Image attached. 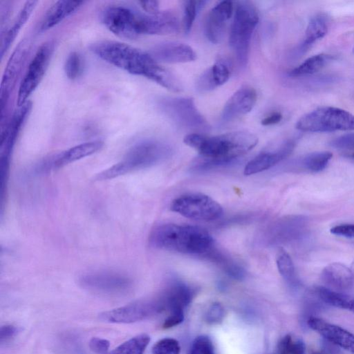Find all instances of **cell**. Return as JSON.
Masks as SVG:
<instances>
[{
    "instance_id": "obj_1",
    "label": "cell",
    "mask_w": 354,
    "mask_h": 354,
    "mask_svg": "<svg viewBox=\"0 0 354 354\" xmlns=\"http://www.w3.org/2000/svg\"><path fill=\"white\" fill-rule=\"evenodd\" d=\"M91 50L104 62L129 73L145 77L167 90H174L178 78L158 64L153 57L139 48L116 41L92 44Z\"/></svg>"
},
{
    "instance_id": "obj_2",
    "label": "cell",
    "mask_w": 354,
    "mask_h": 354,
    "mask_svg": "<svg viewBox=\"0 0 354 354\" xmlns=\"http://www.w3.org/2000/svg\"><path fill=\"white\" fill-rule=\"evenodd\" d=\"M183 142L196 149L200 158L194 165L196 169H207L230 164L252 150L257 144V137L248 131H237L214 136L191 133Z\"/></svg>"
},
{
    "instance_id": "obj_3",
    "label": "cell",
    "mask_w": 354,
    "mask_h": 354,
    "mask_svg": "<svg viewBox=\"0 0 354 354\" xmlns=\"http://www.w3.org/2000/svg\"><path fill=\"white\" fill-rule=\"evenodd\" d=\"M149 241L156 248L202 257L214 246L213 238L205 229L174 223L156 227L151 231Z\"/></svg>"
},
{
    "instance_id": "obj_4",
    "label": "cell",
    "mask_w": 354,
    "mask_h": 354,
    "mask_svg": "<svg viewBox=\"0 0 354 354\" xmlns=\"http://www.w3.org/2000/svg\"><path fill=\"white\" fill-rule=\"evenodd\" d=\"M171 147L162 141L145 140L133 145L123 158L97 174L99 180L113 179L130 172L147 168L168 158Z\"/></svg>"
},
{
    "instance_id": "obj_5",
    "label": "cell",
    "mask_w": 354,
    "mask_h": 354,
    "mask_svg": "<svg viewBox=\"0 0 354 354\" xmlns=\"http://www.w3.org/2000/svg\"><path fill=\"white\" fill-rule=\"evenodd\" d=\"M258 22V11L252 3L248 1L236 2L229 44L241 67H245L248 64L250 41Z\"/></svg>"
},
{
    "instance_id": "obj_6",
    "label": "cell",
    "mask_w": 354,
    "mask_h": 354,
    "mask_svg": "<svg viewBox=\"0 0 354 354\" xmlns=\"http://www.w3.org/2000/svg\"><path fill=\"white\" fill-rule=\"evenodd\" d=\"M296 128L305 132L354 131V115L337 107L320 106L301 116Z\"/></svg>"
},
{
    "instance_id": "obj_7",
    "label": "cell",
    "mask_w": 354,
    "mask_h": 354,
    "mask_svg": "<svg viewBox=\"0 0 354 354\" xmlns=\"http://www.w3.org/2000/svg\"><path fill=\"white\" fill-rule=\"evenodd\" d=\"M160 111L178 126L197 131L209 130V125L191 97H162L158 100Z\"/></svg>"
},
{
    "instance_id": "obj_8",
    "label": "cell",
    "mask_w": 354,
    "mask_h": 354,
    "mask_svg": "<svg viewBox=\"0 0 354 354\" xmlns=\"http://www.w3.org/2000/svg\"><path fill=\"white\" fill-rule=\"evenodd\" d=\"M170 208L184 217L199 221H213L223 214L221 205L210 196L190 193L174 199Z\"/></svg>"
},
{
    "instance_id": "obj_9",
    "label": "cell",
    "mask_w": 354,
    "mask_h": 354,
    "mask_svg": "<svg viewBox=\"0 0 354 354\" xmlns=\"http://www.w3.org/2000/svg\"><path fill=\"white\" fill-rule=\"evenodd\" d=\"M53 44L45 42L37 50L21 80L17 93V106H21L37 87L47 69L53 52Z\"/></svg>"
},
{
    "instance_id": "obj_10",
    "label": "cell",
    "mask_w": 354,
    "mask_h": 354,
    "mask_svg": "<svg viewBox=\"0 0 354 354\" xmlns=\"http://www.w3.org/2000/svg\"><path fill=\"white\" fill-rule=\"evenodd\" d=\"M164 310V305L159 297L156 299L138 301L105 311L99 317L109 323L131 324L148 319Z\"/></svg>"
},
{
    "instance_id": "obj_11",
    "label": "cell",
    "mask_w": 354,
    "mask_h": 354,
    "mask_svg": "<svg viewBox=\"0 0 354 354\" xmlns=\"http://www.w3.org/2000/svg\"><path fill=\"white\" fill-rule=\"evenodd\" d=\"M80 285L97 293L117 295L127 292L132 286L131 279L121 273L111 271H97L83 274Z\"/></svg>"
},
{
    "instance_id": "obj_12",
    "label": "cell",
    "mask_w": 354,
    "mask_h": 354,
    "mask_svg": "<svg viewBox=\"0 0 354 354\" xmlns=\"http://www.w3.org/2000/svg\"><path fill=\"white\" fill-rule=\"evenodd\" d=\"M140 12L124 6H111L102 14L104 26L114 35L124 39H135L140 34Z\"/></svg>"
},
{
    "instance_id": "obj_13",
    "label": "cell",
    "mask_w": 354,
    "mask_h": 354,
    "mask_svg": "<svg viewBox=\"0 0 354 354\" xmlns=\"http://www.w3.org/2000/svg\"><path fill=\"white\" fill-rule=\"evenodd\" d=\"M31 109L28 102L14 113L11 120L1 131V176H6L9 167L10 157L22 125Z\"/></svg>"
},
{
    "instance_id": "obj_14",
    "label": "cell",
    "mask_w": 354,
    "mask_h": 354,
    "mask_svg": "<svg viewBox=\"0 0 354 354\" xmlns=\"http://www.w3.org/2000/svg\"><path fill=\"white\" fill-rule=\"evenodd\" d=\"M30 48V40L28 38L24 39L14 50L6 64L1 84V115L6 111L10 91L15 85Z\"/></svg>"
},
{
    "instance_id": "obj_15",
    "label": "cell",
    "mask_w": 354,
    "mask_h": 354,
    "mask_svg": "<svg viewBox=\"0 0 354 354\" xmlns=\"http://www.w3.org/2000/svg\"><path fill=\"white\" fill-rule=\"evenodd\" d=\"M179 21L171 11H160L154 15H140V35H171L179 31Z\"/></svg>"
},
{
    "instance_id": "obj_16",
    "label": "cell",
    "mask_w": 354,
    "mask_h": 354,
    "mask_svg": "<svg viewBox=\"0 0 354 354\" xmlns=\"http://www.w3.org/2000/svg\"><path fill=\"white\" fill-rule=\"evenodd\" d=\"M234 10V6L231 1H222L212 8L205 26V35L209 41L218 44L222 40L227 21Z\"/></svg>"
},
{
    "instance_id": "obj_17",
    "label": "cell",
    "mask_w": 354,
    "mask_h": 354,
    "mask_svg": "<svg viewBox=\"0 0 354 354\" xmlns=\"http://www.w3.org/2000/svg\"><path fill=\"white\" fill-rule=\"evenodd\" d=\"M307 322L311 329L326 339L354 354V334L341 326L316 317H309Z\"/></svg>"
},
{
    "instance_id": "obj_18",
    "label": "cell",
    "mask_w": 354,
    "mask_h": 354,
    "mask_svg": "<svg viewBox=\"0 0 354 354\" xmlns=\"http://www.w3.org/2000/svg\"><path fill=\"white\" fill-rule=\"evenodd\" d=\"M257 99V94L253 88L248 86L240 88L224 105L221 120L225 122L248 113L254 108Z\"/></svg>"
},
{
    "instance_id": "obj_19",
    "label": "cell",
    "mask_w": 354,
    "mask_h": 354,
    "mask_svg": "<svg viewBox=\"0 0 354 354\" xmlns=\"http://www.w3.org/2000/svg\"><path fill=\"white\" fill-rule=\"evenodd\" d=\"M306 219L299 216L280 219L268 230L267 237L270 243H283L298 239L304 233Z\"/></svg>"
},
{
    "instance_id": "obj_20",
    "label": "cell",
    "mask_w": 354,
    "mask_h": 354,
    "mask_svg": "<svg viewBox=\"0 0 354 354\" xmlns=\"http://www.w3.org/2000/svg\"><path fill=\"white\" fill-rule=\"evenodd\" d=\"M150 55L156 61L167 64L186 63L196 58V54L191 46L177 41L159 44L152 48Z\"/></svg>"
},
{
    "instance_id": "obj_21",
    "label": "cell",
    "mask_w": 354,
    "mask_h": 354,
    "mask_svg": "<svg viewBox=\"0 0 354 354\" xmlns=\"http://www.w3.org/2000/svg\"><path fill=\"white\" fill-rule=\"evenodd\" d=\"M321 278L326 288L341 293L350 290L354 283V274L351 268L338 262L324 267Z\"/></svg>"
},
{
    "instance_id": "obj_22",
    "label": "cell",
    "mask_w": 354,
    "mask_h": 354,
    "mask_svg": "<svg viewBox=\"0 0 354 354\" xmlns=\"http://www.w3.org/2000/svg\"><path fill=\"white\" fill-rule=\"evenodd\" d=\"M295 142L289 140L273 151H264L248 162L244 168L245 175L258 174L273 167L286 158L293 150Z\"/></svg>"
},
{
    "instance_id": "obj_23",
    "label": "cell",
    "mask_w": 354,
    "mask_h": 354,
    "mask_svg": "<svg viewBox=\"0 0 354 354\" xmlns=\"http://www.w3.org/2000/svg\"><path fill=\"white\" fill-rule=\"evenodd\" d=\"M194 297L193 290L186 283L180 281L171 283L160 297L165 309L184 310L191 303Z\"/></svg>"
},
{
    "instance_id": "obj_24",
    "label": "cell",
    "mask_w": 354,
    "mask_h": 354,
    "mask_svg": "<svg viewBox=\"0 0 354 354\" xmlns=\"http://www.w3.org/2000/svg\"><path fill=\"white\" fill-rule=\"evenodd\" d=\"M102 147L103 142L100 140L90 141L75 145L56 155L48 165L52 169L62 167L96 153Z\"/></svg>"
},
{
    "instance_id": "obj_25",
    "label": "cell",
    "mask_w": 354,
    "mask_h": 354,
    "mask_svg": "<svg viewBox=\"0 0 354 354\" xmlns=\"http://www.w3.org/2000/svg\"><path fill=\"white\" fill-rule=\"evenodd\" d=\"M230 76L229 66L223 61L216 62L196 80V87L201 92L209 91L224 84Z\"/></svg>"
},
{
    "instance_id": "obj_26",
    "label": "cell",
    "mask_w": 354,
    "mask_h": 354,
    "mask_svg": "<svg viewBox=\"0 0 354 354\" xmlns=\"http://www.w3.org/2000/svg\"><path fill=\"white\" fill-rule=\"evenodd\" d=\"M82 1H58L52 5L44 15L40 24V31H46L62 22L82 6Z\"/></svg>"
},
{
    "instance_id": "obj_27",
    "label": "cell",
    "mask_w": 354,
    "mask_h": 354,
    "mask_svg": "<svg viewBox=\"0 0 354 354\" xmlns=\"http://www.w3.org/2000/svg\"><path fill=\"white\" fill-rule=\"evenodd\" d=\"M37 3L36 1H26L17 16L12 26L2 37L0 53L1 58L15 39L21 28L30 18Z\"/></svg>"
},
{
    "instance_id": "obj_28",
    "label": "cell",
    "mask_w": 354,
    "mask_h": 354,
    "mask_svg": "<svg viewBox=\"0 0 354 354\" xmlns=\"http://www.w3.org/2000/svg\"><path fill=\"white\" fill-rule=\"evenodd\" d=\"M203 257L216 264L229 277L241 280L244 278L245 272L238 263L218 250L215 245Z\"/></svg>"
},
{
    "instance_id": "obj_29",
    "label": "cell",
    "mask_w": 354,
    "mask_h": 354,
    "mask_svg": "<svg viewBox=\"0 0 354 354\" xmlns=\"http://www.w3.org/2000/svg\"><path fill=\"white\" fill-rule=\"evenodd\" d=\"M328 30V17L323 14L316 15L307 25L302 46L307 48L316 41L323 38L326 35Z\"/></svg>"
},
{
    "instance_id": "obj_30",
    "label": "cell",
    "mask_w": 354,
    "mask_h": 354,
    "mask_svg": "<svg viewBox=\"0 0 354 354\" xmlns=\"http://www.w3.org/2000/svg\"><path fill=\"white\" fill-rule=\"evenodd\" d=\"M331 59L333 56L326 54L313 55L289 72L292 77H301L314 74L322 70Z\"/></svg>"
},
{
    "instance_id": "obj_31",
    "label": "cell",
    "mask_w": 354,
    "mask_h": 354,
    "mask_svg": "<svg viewBox=\"0 0 354 354\" xmlns=\"http://www.w3.org/2000/svg\"><path fill=\"white\" fill-rule=\"evenodd\" d=\"M315 292L325 303L337 308L350 310L354 313V299H350L341 292L324 286L317 287Z\"/></svg>"
},
{
    "instance_id": "obj_32",
    "label": "cell",
    "mask_w": 354,
    "mask_h": 354,
    "mask_svg": "<svg viewBox=\"0 0 354 354\" xmlns=\"http://www.w3.org/2000/svg\"><path fill=\"white\" fill-rule=\"evenodd\" d=\"M149 342L147 334H140L123 342L109 354H143Z\"/></svg>"
},
{
    "instance_id": "obj_33",
    "label": "cell",
    "mask_w": 354,
    "mask_h": 354,
    "mask_svg": "<svg viewBox=\"0 0 354 354\" xmlns=\"http://www.w3.org/2000/svg\"><path fill=\"white\" fill-rule=\"evenodd\" d=\"M276 263L281 277L289 283H295L297 275L293 261L289 254L282 248L277 252Z\"/></svg>"
},
{
    "instance_id": "obj_34",
    "label": "cell",
    "mask_w": 354,
    "mask_h": 354,
    "mask_svg": "<svg viewBox=\"0 0 354 354\" xmlns=\"http://www.w3.org/2000/svg\"><path fill=\"white\" fill-rule=\"evenodd\" d=\"M333 157L330 151H315L306 155L302 160L303 167L308 171L317 173L324 170Z\"/></svg>"
},
{
    "instance_id": "obj_35",
    "label": "cell",
    "mask_w": 354,
    "mask_h": 354,
    "mask_svg": "<svg viewBox=\"0 0 354 354\" xmlns=\"http://www.w3.org/2000/svg\"><path fill=\"white\" fill-rule=\"evenodd\" d=\"M84 60L82 55L76 52H71L66 57L64 64V71L70 80L80 77L84 71Z\"/></svg>"
},
{
    "instance_id": "obj_36",
    "label": "cell",
    "mask_w": 354,
    "mask_h": 354,
    "mask_svg": "<svg viewBox=\"0 0 354 354\" xmlns=\"http://www.w3.org/2000/svg\"><path fill=\"white\" fill-rule=\"evenodd\" d=\"M205 1H186L184 4L183 25L186 34L192 29L196 19L197 13Z\"/></svg>"
},
{
    "instance_id": "obj_37",
    "label": "cell",
    "mask_w": 354,
    "mask_h": 354,
    "mask_svg": "<svg viewBox=\"0 0 354 354\" xmlns=\"http://www.w3.org/2000/svg\"><path fill=\"white\" fill-rule=\"evenodd\" d=\"M277 350L278 354H304L305 345L301 340L287 335L279 342Z\"/></svg>"
},
{
    "instance_id": "obj_38",
    "label": "cell",
    "mask_w": 354,
    "mask_h": 354,
    "mask_svg": "<svg viewBox=\"0 0 354 354\" xmlns=\"http://www.w3.org/2000/svg\"><path fill=\"white\" fill-rule=\"evenodd\" d=\"M188 354H217L212 339L206 335L195 338L189 348Z\"/></svg>"
},
{
    "instance_id": "obj_39",
    "label": "cell",
    "mask_w": 354,
    "mask_h": 354,
    "mask_svg": "<svg viewBox=\"0 0 354 354\" xmlns=\"http://www.w3.org/2000/svg\"><path fill=\"white\" fill-rule=\"evenodd\" d=\"M178 342L173 338H164L157 342L152 348V354H180Z\"/></svg>"
},
{
    "instance_id": "obj_40",
    "label": "cell",
    "mask_w": 354,
    "mask_h": 354,
    "mask_svg": "<svg viewBox=\"0 0 354 354\" xmlns=\"http://www.w3.org/2000/svg\"><path fill=\"white\" fill-rule=\"evenodd\" d=\"M224 314L223 307L219 303H214L206 311L205 319L209 324H217L222 322Z\"/></svg>"
},
{
    "instance_id": "obj_41",
    "label": "cell",
    "mask_w": 354,
    "mask_h": 354,
    "mask_svg": "<svg viewBox=\"0 0 354 354\" xmlns=\"http://www.w3.org/2000/svg\"><path fill=\"white\" fill-rule=\"evenodd\" d=\"M330 145L336 149L354 150V133L339 136L330 142Z\"/></svg>"
},
{
    "instance_id": "obj_42",
    "label": "cell",
    "mask_w": 354,
    "mask_h": 354,
    "mask_svg": "<svg viewBox=\"0 0 354 354\" xmlns=\"http://www.w3.org/2000/svg\"><path fill=\"white\" fill-rule=\"evenodd\" d=\"M89 347L95 354H108L110 347L109 340L100 337H93L89 341Z\"/></svg>"
},
{
    "instance_id": "obj_43",
    "label": "cell",
    "mask_w": 354,
    "mask_h": 354,
    "mask_svg": "<svg viewBox=\"0 0 354 354\" xmlns=\"http://www.w3.org/2000/svg\"><path fill=\"white\" fill-rule=\"evenodd\" d=\"M330 232L337 236L354 239V223L335 225L330 228Z\"/></svg>"
},
{
    "instance_id": "obj_44",
    "label": "cell",
    "mask_w": 354,
    "mask_h": 354,
    "mask_svg": "<svg viewBox=\"0 0 354 354\" xmlns=\"http://www.w3.org/2000/svg\"><path fill=\"white\" fill-rule=\"evenodd\" d=\"M185 318L184 310H172L165 319L162 324L164 328H170L180 324Z\"/></svg>"
},
{
    "instance_id": "obj_45",
    "label": "cell",
    "mask_w": 354,
    "mask_h": 354,
    "mask_svg": "<svg viewBox=\"0 0 354 354\" xmlns=\"http://www.w3.org/2000/svg\"><path fill=\"white\" fill-rule=\"evenodd\" d=\"M19 332V328L11 324L2 326L0 329V342L3 343L14 337Z\"/></svg>"
},
{
    "instance_id": "obj_46",
    "label": "cell",
    "mask_w": 354,
    "mask_h": 354,
    "mask_svg": "<svg viewBox=\"0 0 354 354\" xmlns=\"http://www.w3.org/2000/svg\"><path fill=\"white\" fill-rule=\"evenodd\" d=\"M139 4L147 14L154 15L160 12L159 3L157 1H142Z\"/></svg>"
},
{
    "instance_id": "obj_47",
    "label": "cell",
    "mask_w": 354,
    "mask_h": 354,
    "mask_svg": "<svg viewBox=\"0 0 354 354\" xmlns=\"http://www.w3.org/2000/svg\"><path fill=\"white\" fill-rule=\"evenodd\" d=\"M283 115L279 112H274L266 116L261 120V124L263 126H270L279 123L282 120Z\"/></svg>"
},
{
    "instance_id": "obj_48",
    "label": "cell",
    "mask_w": 354,
    "mask_h": 354,
    "mask_svg": "<svg viewBox=\"0 0 354 354\" xmlns=\"http://www.w3.org/2000/svg\"><path fill=\"white\" fill-rule=\"evenodd\" d=\"M312 354H324V353L320 351H316L312 353Z\"/></svg>"
},
{
    "instance_id": "obj_49",
    "label": "cell",
    "mask_w": 354,
    "mask_h": 354,
    "mask_svg": "<svg viewBox=\"0 0 354 354\" xmlns=\"http://www.w3.org/2000/svg\"><path fill=\"white\" fill-rule=\"evenodd\" d=\"M351 270L354 274V261H353L352 264H351Z\"/></svg>"
},
{
    "instance_id": "obj_50",
    "label": "cell",
    "mask_w": 354,
    "mask_h": 354,
    "mask_svg": "<svg viewBox=\"0 0 354 354\" xmlns=\"http://www.w3.org/2000/svg\"><path fill=\"white\" fill-rule=\"evenodd\" d=\"M351 156H352L353 158H354V153L351 155Z\"/></svg>"
},
{
    "instance_id": "obj_51",
    "label": "cell",
    "mask_w": 354,
    "mask_h": 354,
    "mask_svg": "<svg viewBox=\"0 0 354 354\" xmlns=\"http://www.w3.org/2000/svg\"><path fill=\"white\" fill-rule=\"evenodd\" d=\"M353 53H354V47H353Z\"/></svg>"
}]
</instances>
